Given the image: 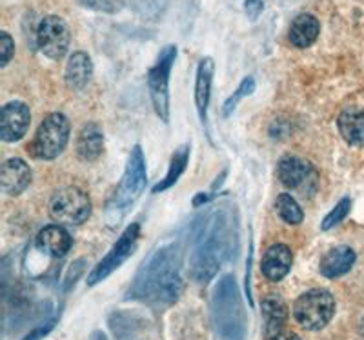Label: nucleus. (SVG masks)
<instances>
[{
	"mask_svg": "<svg viewBox=\"0 0 364 340\" xmlns=\"http://www.w3.org/2000/svg\"><path fill=\"white\" fill-rule=\"evenodd\" d=\"M237 248V222L228 208H213L195 220L190 244V275L204 284L215 277Z\"/></svg>",
	"mask_w": 364,
	"mask_h": 340,
	"instance_id": "1",
	"label": "nucleus"
},
{
	"mask_svg": "<svg viewBox=\"0 0 364 340\" xmlns=\"http://www.w3.org/2000/svg\"><path fill=\"white\" fill-rule=\"evenodd\" d=\"M181 265V246L164 244L136 271L128 297L157 309L171 306L182 290Z\"/></svg>",
	"mask_w": 364,
	"mask_h": 340,
	"instance_id": "2",
	"label": "nucleus"
},
{
	"mask_svg": "<svg viewBox=\"0 0 364 340\" xmlns=\"http://www.w3.org/2000/svg\"><path fill=\"white\" fill-rule=\"evenodd\" d=\"M211 322L220 340H245L248 333L245 304L232 275L219 278L211 293Z\"/></svg>",
	"mask_w": 364,
	"mask_h": 340,
	"instance_id": "3",
	"label": "nucleus"
},
{
	"mask_svg": "<svg viewBox=\"0 0 364 340\" xmlns=\"http://www.w3.org/2000/svg\"><path fill=\"white\" fill-rule=\"evenodd\" d=\"M148 177H146V162L142 155V148L139 144L133 146L129 153L128 164H126L124 177L120 180L119 187L115 190L113 197L108 202V215L119 222L124 213L139 200L142 191L146 190Z\"/></svg>",
	"mask_w": 364,
	"mask_h": 340,
	"instance_id": "4",
	"label": "nucleus"
},
{
	"mask_svg": "<svg viewBox=\"0 0 364 340\" xmlns=\"http://www.w3.org/2000/svg\"><path fill=\"white\" fill-rule=\"evenodd\" d=\"M333 313H336V299L326 290H310L295 300V320L299 326L310 331H317L328 326Z\"/></svg>",
	"mask_w": 364,
	"mask_h": 340,
	"instance_id": "5",
	"label": "nucleus"
},
{
	"mask_svg": "<svg viewBox=\"0 0 364 340\" xmlns=\"http://www.w3.org/2000/svg\"><path fill=\"white\" fill-rule=\"evenodd\" d=\"M68 141H70V122L63 113H51L37 128L31 153L41 160H53L66 150Z\"/></svg>",
	"mask_w": 364,
	"mask_h": 340,
	"instance_id": "6",
	"label": "nucleus"
},
{
	"mask_svg": "<svg viewBox=\"0 0 364 340\" xmlns=\"http://www.w3.org/2000/svg\"><path fill=\"white\" fill-rule=\"evenodd\" d=\"M177 58V48L166 46L159 53L157 62L148 71V89L155 113L164 122L170 121V73Z\"/></svg>",
	"mask_w": 364,
	"mask_h": 340,
	"instance_id": "7",
	"label": "nucleus"
},
{
	"mask_svg": "<svg viewBox=\"0 0 364 340\" xmlns=\"http://www.w3.org/2000/svg\"><path fill=\"white\" fill-rule=\"evenodd\" d=\"M50 213L58 224L80 226L91 215V200L86 191L77 186L60 187L50 200Z\"/></svg>",
	"mask_w": 364,
	"mask_h": 340,
	"instance_id": "8",
	"label": "nucleus"
},
{
	"mask_svg": "<svg viewBox=\"0 0 364 340\" xmlns=\"http://www.w3.org/2000/svg\"><path fill=\"white\" fill-rule=\"evenodd\" d=\"M139 236H141V226H129V228L119 236V241H117L115 246L109 249L108 255L90 271V275H87V286H97L99 283H102L104 278H108L113 271L119 270L120 265L124 264V262L135 253Z\"/></svg>",
	"mask_w": 364,
	"mask_h": 340,
	"instance_id": "9",
	"label": "nucleus"
},
{
	"mask_svg": "<svg viewBox=\"0 0 364 340\" xmlns=\"http://www.w3.org/2000/svg\"><path fill=\"white\" fill-rule=\"evenodd\" d=\"M71 44L70 26L58 15H48L37 28V46L51 60H60Z\"/></svg>",
	"mask_w": 364,
	"mask_h": 340,
	"instance_id": "10",
	"label": "nucleus"
},
{
	"mask_svg": "<svg viewBox=\"0 0 364 340\" xmlns=\"http://www.w3.org/2000/svg\"><path fill=\"white\" fill-rule=\"evenodd\" d=\"M29 122H31V113L24 102L13 100V102L2 106L0 109V141L8 142V144L18 142L28 133Z\"/></svg>",
	"mask_w": 364,
	"mask_h": 340,
	"instance_id": "11",
	"label": "nucleus"
},
{
	"mask_svg": "<svg viewBox=\"0 0 364 340\" xmlns=\"http://www.w3.org/2000/svg\"><path fill=\"white\" fill-rule=\"evenodd\" d=\"M31 184V170L22 158H9L0 168V187L6 195L17 197Z\"/></svg>",
	"mask_w": 364,
	"mask_h": 340,
	"instance_id": "12",
	"label": "nucleus"
},
{
	"mask_svg": "<svg viewBox=\"0 0 364 340\" xmlns=\"http://www.w3.org/2000/svg\"><path fill=\"white\" fill-rule=\"evenodd\" d=\"M291 262H294V255H291V249L288 246L273 244L264 253L261 270L268 280L279 283V280H282L286 275L290 273Z\"/></svg>",
	"mask_w": 364,
	"mask_h": 340,
	"instance_id": "13",
	"label": "nucleus"
},
{
	"mask_svg": "<svg viewBox=\"0 0 364 340\" xmlns=\"http://www.w3.org/2000/svg\"><path fill=\"white\" fill-rule=\"evenodd\" d=\"M213 73H215V62H213V58L204 57L199 62V67H197V79H195V106H197V111H199L200 122H203V124H206Z\"/></svg>",
	"mask_w": 364,
	"mask_h": 340,
	"instance_id": "14",
	"label": "nucleus"
},
{
	"mask_svg": "<svg viewBox=\"0 0 364 340\" xmlns=\"http://www.w3.org/2000/svg\"><path fill=\"white\" fill-rule=\"evenodd\" d=\"M321 35V22L317 17L310 15V13H301L291 21L290 31H288V38L299 50H306V48L314 46L315 40Z\"/></svg>",
	"mask_w": 364,
	"mask_h": 340,
	"instance_id": "15",
	"label": "nucleus"
},
{
	"mask_svg": "<svg viewBox=\"0 0 364 340\" xmlns=\"http://www.w3.org/2000/svg\"><path fill=\"white\" fill-rule=\"evenodd\" d=\"M311 171L314 170L306 160H302L301 157H295V155H286L279 160L277 177L284 187L297 190L306 182Z\"/></svg>",
	"mask_w": 364,
	"mask_h": 340,
	"instance_id": "16",
	"label": "nucleus"
},
{
	"mask_svg": "<svg viewBox=\"0 0 364 340\" xmlns=\"http://www.w3.org/2000/svg\"><path fill=\"white\" fill-rule=\"evenodd\" d=\"M262 312V328H264L266 340L272 336L279 335L284 328L286 320H288V306L281 297H266L261 306Z\"/></svg>",
	"mask_w": 364,
	"mask_h": 340,
	"instance_id": "17",
	"label": "nucleus"
},
{
	"mask_svg": "<svg viewBox=\"0 0 364 340\" xmlns=\"http://www.w3.org/2000/svg\"><path fill=\"white\" fill-rule=\"evenodd\" d=\"M353 264H355V251L348 246H337L324 255L318 270L326 278H337L346 275Z\"/></svg>",
	"mask_w": 364,
	"mask_h": 340,
	"instance_id": "18",
	"label": "nucleus"
},
{
	"mask_svg": "<svg viewBox=\"0 0 364 340\" xmlns=\"http://www.w3.org/2000/svg\"><path fill=\"white\" fill-rule=\"evenodd\" d=\"M93 77V62L91 57L84 51H75L71 57L68 58L66 73H64V80H66L70 89H84L87 84L91 82Z\"/></svg>",
	"mask_w": 364,
	"mask_h": 340,
	"instance_id": "19",
	"label": "nucleus"
},
{
	"mask_svg": "<svg viewBox=\"0 0 364 340\" xmlns=\"http://www.w3.org/2000/svg\"><path fill=\"white\" fill-rule=\"evenodd\" d=\"M37 246L46 255L60 258L70 251L71 236L60 226H46L37 235Z\"/></svg>",
	"mask_w": 364,
	"mask_h": 340,
	"instance_id": "20",
	"label": "nucleus"
},
{
	"mask_svg": "<svg viewBox=\"0 0 364 340\" xmlns=\"http://www.w3.org/2000/svg\"><path fill=\"white\" fill-rule=\"evenodd\" d=\"M104 151V135L102 129L97 124L90 122L80 129L79 137H77V155L82 160L93 162L102 155Z\"/></svg>",
	"mask_w": 364,
	"mask_h": 340,
	"instance_id": "21",
	"label": "nucleus"
},
{
	"mask_svg": "<svg viewBox=\"0 0 364 340\" xmlns=\"http://www.w3.org/2000/svg\"><path fill=\"white\" fill-rule=\"evenodd\" d=\"M337 126L348 144L364 148V109H344L337 119Z\"/></svg>",
	"mask_w": 364,
	"mask_h": 340,
	"instance_id": "22",
	"label": "nucleus"
},
{
	"mask_svg": "<svg viewBox=\"0 0 364 340\" xmlns=\"http://www.w3.org/2000/svg\"><path fill=\"white\" fill-rule=\"evenodd\" d=\"M188 160H190V146H182L181 150H177L171 157L170 168H168V173H166L164 179L154 187V193H159V191H166L170 190L171 186L178 182L181 179V175L184 173L188 166Z\"/></svg>",
	"mask_w": 364,
	"mask_h": 340,
	"instance_id": "23",
	"label": "nucleus"
},
{
	"mask_svg": "<svg viewBox=\"0 0 364 340\" xmlns=\"http://www.w3.org/2000/svg\"><path fill=\"white\" fill-rule=\"evenodd\" d=\"M275 209H277L279 216L284 220L286 224L297 226L301 224L302 219H304V213H302V208L297 204V200L294 199L288 193H281L275 200Z\"/></svg>",
	"mask_w": 364,
	"mask_h": 340,
	"instance_id": "24",
	"label": "nucleus"
},
{
	"mask_svg": "<svg viewBox=\"0 0 364 340\" xmlns=\"http://www.w3.org/2000/svg\"><path fill=\"white\" fill-rule=\"evenodd\" d=\"M253 92H255V79H253V77H246V79H242V82L239 84V87L235 89V93H232V95L226 99V102H224L223 115L224 116L232 115V113L235 111L237 106H239L240 100L246 99V97H250Z\"/></svg>",
	"mask_w": 364,
	"mask_h": 340,
	"instance_id": "25",
	"label": "nucleus"
},
{
	"mask_svg": "<svg viewBox=\"0 0 364 340\" xmlns=\"http://www.w3.org/2000/svg\"><path fill=\"white\" fill-rule=\"evenodd\" d=\"M350 209H352V199H350V197L341 199L339 202L336 204V208L331 209V212L323 219V222H321V229H323V231H330L331 228H336L339 222H343V220L346 219Z\"/></svg>",
	"mask_w": 364,
	"mask_h": 340,
	"instance_id": "26",
	"label": "nucleus"
},
{
	"mask_svg": "<svg viewBox=\"0 0 364 340\" xmlns=\"http://www.w3.org/2000/svg\"><path fill=\"white\" fill-rule=\"evenodd\" d=\"M87 9L99 13H119L122 9V0H79Z\"/></svg>",
	"mask_w": 364,
	"mask_h": 340,
	"instance_id": "27",
	"label": "nucleus"
},
{
	"mask_svg": "<svg viewBox=\"0 0 364 340\" xmlns=\"http://www.w3.org/2000/svg\"><path fill=\"white\" fill-rule=\"evenodd\" d=\"M15 55V42L8 31L0 33V67H6Z\"/></svg>",
	"mask_w": 364,
	"mask_h": 340,
	"instance_id": "28",
	"label": "nucleus"
},
{
	"mask_svg": "<svg viewBox=\"0 0 364 340\" xmlns=\"http://www.w3.org/2000/svg\"><path fill=\"white\" fill-rule=\"evenodd\" d=\"M57 322H58V317H53L51 320H46L44 324H41V326H37L35 329H31V331H29L28 335H26L22 340H41V339H44V336H48L51 331H53V328L57 326Z\"/></svg>",
	"mask_w": 364,
	"mask_h": 340,
	"instance_id": "29",
	"label": "nucleus"
},
{
	"mask_svg": "<svg viewBox=\"0 0 364 340\" xmlns=\"http://www.w3.org/2000/svg\"><path fill=\"white\" fill-rule=\"evenodd\" d=\"M245 11L250 21H257L264 11V2L262 0H245Z\"/></svg>",
	"mask_w": 364,
	"mask_h": 340,
	"instance_id": "30",
	"label": "nucleus"
},
{
	"mask_svg": "<svg viewBox=\"0 0 364 340\" xmlns=\"http://www.w3.org/2000/svg\"><path fill=\"white\" fill-rule=\"evenodd\" d=\"M268 340H301V336L295 335V333H291V331H281L279 335L272 336V339H268Z\"/></svg>",
	"mask_w": 364,
	"mask_h": 340,
	"instance_id": "31",
	"label": "nucleus"
},
{
	"mask_svg": "<svg viewBox=\"0 0 364 340\" xmlns=\"http://www.w3.org/2000/svg\"><path fill=\"white\" fill-rule=\"evenodd\" d=\"M91 340H106V336H104L102 333H99V331H97L95 335H93V339H91Z\"/></svg>",
	"mask_w": 364,
	"mask_h": 340,
	"instance_id": "32",
	"label": "nucleus"
},
{
	"mask_svg": "<svg viewBox=\"0 0 364 340\" xmlns=\"http://www.w3.org/2000/svg\"><path fill=\"white\" fill-rule=\"evenodd\" d=\"M360 333H363V336H364V319H363V322H360Z\"/></svg>",
	"mask_w": 364,
	"mask_h": 340,
	"instance_id": "33",
	"label": "nucleus"
}]
</instances>
